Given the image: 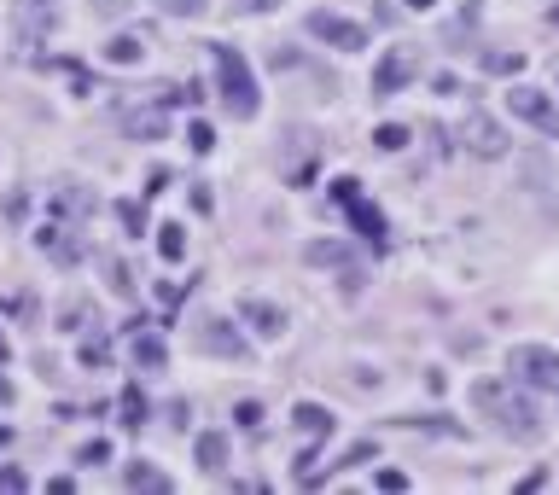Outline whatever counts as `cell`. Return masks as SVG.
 Here are the masks:
<instances>
[{
  "mask_svg": "<svg viewBox=\"0 0 559 495\" xmlns=\"http://www.w3.org/2000/svg\"><path fill=\"white\" fill-rule=\"evenodd\" d=\"M158 251H164V263H181V257H187V228H181V222H164Z\"/></svg>",
  "mask_w": 559,
  "mask_h": 495,
  "instance_id": "ac0fdd59",
  "label": "cell"
},
{
  "mask_svg": "<svg viewBox=\"0 0 559 495\" xmlns=\"http://www.w3.org/2000/svg\"><path fill=\"white\" fill-rule=\"evenodd\" d=\"M198 350H210V356H222V362H251V344H245V332L222 321V315H204L198 321Z\"/></svg>",
  "mask_w": 559,
  "mask_h": 495,
  "instance_id": "8992f818",
  "label": "cell"
},
{
  "mask_svg": "<svg viewBox=\"0 0 559 495\" xmlns=\"http://www.w3.org/2000/svg\"><path fill=\"white\" fill-rule=\"evenodd\" d=\"M350 222H356V233H362L367 245H385V216H379V210H373L362 193L350 198Z\"/></svg>",
  "mask_w": 559,
  "mask_h": 495,
  "instance_id": "4fadbf2b",
  "label": "cell"
},
{
  "mask_svg": "<svg viewBox=\"0 0 559 495\" xmlns=\"http://www.w3.org/2000/svg\"><path fill=\"white\" fill-rule=\"evenodd\" d=\"M507 373H513V385L559 396V350H548V344H513L507 350Z\"/></svg>",
  "mask_w": 559,
  "mask_h": 495,
  "instance_id": "3957f363",
  "label": "cell"
},
{
  "mask_svg": "<svg viewBox=\"0 0 559 495\" xmlns=\"http://www.w3.org/2000/svg\"><path fill=\"white\" fill-rule=\"evenodd\" d=\"M414 76H420V47H414V41H396V47L379 53V65H373V94H402Z\"/></svg>",
  "mask_w": 559,
  "mask_h": 495,
  "instance_id": "277c9868",
  "label": "cell"
},
{
  "mask_svg": "<svg viewBox=\"0 0 559 495\" xmlns=\"http://www.w3.org/2000/svg\"><path fill=\"white\" fill-rule=\"evenodd\" d=\"M554 88H559V82H554Z\"/></svg>",
  "mask_w": 559,
  "mask_h": 495,
  "instance_id": "8d00e7d4",
  "label": "cell"
},
{
  "mask_svg": "<svg viewBox=\"0 0 559 495\" xmlns=\"http://www.w3.org/2000/svg\"><path fill=\"white\" fill-rule=\"evenodd\" d=\"M402 6H408V12H431V6H437V0H402Z\"/></svg>",
  "mask_w": 559,
  "mask_h": 495,
  "instance_id": "d6a6232c",
  "label": "cell"
},
{
  "mask_svg": "<svg viewBox=\"0 0 559 495\" xmlns=\"http://www.w3.org/2000/svg\"><path fill=\"white\" fill-rule=\"evenodd\" d=\"M309 35H315V41H332L338 53H362V47H367L362 24H356V18H338V12H327V6L309 12Z\"/></svg>",
  "mask_w": 559,
  "mask_h": 495,
  "instance_id": "52a82bcc",
  "label": "cell"
},
{
  "mask_svg": "<svg viewBox=\"0 0 559 495\" xmlns=\"http://www.w3.org/2000/svg\"><path fill=\"white\" fill-rule=\"evenodd\" d=\"M210 65H216V88H222L228 117H257L263 94H257V76L245 65V53H239L233 41H216V47H210Z\"/></svg>",
  "mask_w": 559,
  "mask_h": 495,
  "instance_id": "7a4b0ae2",
  "label": "cell"
},
{
  "mask_svg": "<svg viewBox=\"0 0 559 495\" xmlns=\"http://www.w3.org/2000/svg\"><path fill=\"white\" fill-rule=\"evenodd\" d=\"M507 105H513L519 123H530V129H542V134H559V105L542 88H507Z\"/></svg>",
  "mask_w": 559,
  "mask_h": 495,
  "instance_id": "ba28073f",
  "label": "cell"
},
{
  "mask_svg": "<svg viewBox=\"0 0 559 495\" xmlns=\"http://www.w3.org/2000/svg\"><path fill=\"white\" fill-rule=\"evenodd\" d=\"M53 24H59L53 0H24V35H35V30H53Z\"/></svg>",
  "mask_w": 559,
  "mask_h": 495,
  "instance_id": "e0dca14e",
  "label": "cell"
},
{
  "mask_svg": "<svg viewBox=\"0 0 559 495\" xmlns=\"http://www.w3.org/2000/svg\"><path fill=\"white\" fill-rule=\"evenodd\" d=\"M198 466H204V472H222V466H228V437H222V431H204V437H198Z\"/></svg>",
  "mask_w": 559,
  "mask_h": 495,
  "instance_id": "5bb4252c",
  "label": "cell"
},
{
  "mask_svg": "<svg viewBox=\"0 0 559 495\" xmlns=\"http://www.w3.org/2000/svg\"><path fill=\"white\" fill-rule=\"evenodd\" d=\"M233 420H239V426H263V402H239Z\"/></svg>",
  "mask_w": 559,
  "mask_h": 495,
  "instance_id": "83f0119b",
  "label": "cell"
},
{
  "mask_svg": "<svg viewBox=\"0 0 559 495\" xmlns=\"http://www.w3.org/2000/svg\"><path fill=\"white\" fill-rule=\"evenodd\" d=\"M105 356H111V344H105V338H82V367H105Z\"/></svg>",
  "mask_w": 559,
  "mask_h": 495,
  "instance_id": "d4e9b609",
  "label": "cell"
},
{
  "mask_svg": "<svg viewBox=\"0 0 559 495\" xmlns=\"http://www.w3.org/2000/svg\"><path fill=\"white\" fill-rule=\"evenodd\" d=\"M292 420L309 431V437H327V431H332V414H327V408H315V402H297Z\"/></svg>",
  "mask_w": 559,
  "mask_h": 495,
  "instance_id": "2e32d148",
  "label": "cell"
},
{
  "mask_svg": "<svg viewBox=\"0 0 559 495\" xmlns=\"http://www.w3.org/2000/svg\"><path fill=\"white\" fill-rule=\"evenodd\" d=\"M484 70H495V76H519L525 59H519V53H484Z\"/></svg>",
  "mask_w": 559,
  "mask_h": 495,
  "instance_id": "7402d4cb",
  "label": "cell"
},
{
  "mask_svg": "<svg viewBox=\"0 0 559 495\" xmlns=\"http://www.w3.org/2000/svg\"><path fill=\"white\" fill-rule=\"evenodd\" d=\"M111 286H117V292H134V280H129V268L123 263H111Z\"/></svg>",
  "mask_w": 559,
  "mask_h": 495,
  "instance_id": "1f68e13d",
  "label": "cell"
},
{
  "mask_svg": "<svg viewBox=\"0 0 559 495\" xmlns=\"http://www.w3.org/2000/svg\"><path fill=\"white\" fill-rule=\"evenodd\" d=\"M0 408H12V385L6 379H0Z\"/></svg>",
  "mask_w": 559,
  "mask_h": 495,
  "instance_id": "836d02e7",
  "label": "cell"
},
{
  "mask_svg": "<svg viewBox=\"0 0 559 495\" xmlns=\"http://www.w3.org/2000/svg\"><path fill=\"white\" fill-rule=\"evenodd\" d=\"M105 455H111V443H99V437H94V443H88V449H82L76 461H82V466H99V461H105Z\"/></svg>",
  "mask_w": 559,
  "mask_h": 495,
  "instance_id": "f1b7e54d",
  "label": "cell"
},
{
  "mask_svg": "<svg viewBox=\"0 0 559 495\" xmlns=\"http://www.w3.org/2000/svg\"><path fill=\"white\" fill-rule=\"evenodd\" d=\"M123 426H134V431L146 426V396L140 391H123Z\"/></svg>",
  "mask_w": 559,
  "mask_h": 495,
  "instance_id": "603a6c76",
  "label": "cell"
},
{
  "mask_svg": "<svg viewBox=\"0 0 559 495\" xmlns=\"http://www.w3.org/2000/svg\"><path fill=\"white\" fill-rule=\"evenodd\" d=\"M472 402H478L495 420V431H507L513 443H536V437H542V408H536L530 396H519L507 379H478V385H472Z\"/></svg>",
  "mask_w": 559,
  "mask_h": 495,
  "instance_id": "6da1fadb",
  "label": "cell"
},
{
  "mask_svg": "<svg viewBox=\"0 0 559 495\" xmlns=\"http://www.w3.org/2000/svg\"><path fill=\"white\" fill-rule=\"evenodd\" d=\"M187 140H193V152H210V146H216V129H210V123H193Z\"/></svg>",
  "mask_w": 559,
  "mask_h": 495,
  "instance_id": "4316f807",
  "label": "cell"
},
{
  "mask_svg": "<svg viewBox=\"0 0 559 495\" xmlns=\"http://www.w3.org/2000/svg\"><path fill=\"white\" fill-rule=\"evenodd\" d=\"M158 6H164L169 18H204L210 12V0H158Z\"/></svg>",
  "mask_w": 559,
  "mask_h": 495,
  "instance_id": "cb8c5ba5",
  "label": "cell"
},
{
  "mask_svg": "<svg viewBox=\"0 0 559 495\" xmlns=\"http://www.w3.org/2000/svg\"><path fill=\"white\" fill-rule=\"evenodd\" d=\"M373 146H379V152H402V146H408V129H402V123H379V129H373Z\"/></svg>",
  "mask_w": 559,
  "mask_h": 495,
  "instance_id": "44dd1931",
  "label": "cell"
},
{
  "mask_svg": "<svg viewBox=\"0 0 559 495\" xmlns=\"http://www.w3.org/2000/svg\"><path fill=\"white\" fill-rule=\"evenodd\" d=\"M164 362H169L164 338L158 332H134V367H164Z\"/></svg>",
  "mask_w": 559,
  "mask_h": 495,
  "instance_id": "9a60e30c",
  "label": "cell"
},
{
  "mask_svg": "<svg viewBox=\"0 0 559 495\" xmlns=\"http://www.w3.org/2000/svg\"><path fill=\"white\" fill-rule=\"evenodd\" d=\"M117 216H123V228H129V233H140V228H146V210H140L134 198H123V204H117Z\"/></svg>",
  "mask_w": 559,
  "mask_h": 495,
  "instance_id": "484cf974",
  "label": "cell"
},
{
  "mask_svg": "<svg viewBox=\"0 0 559 495\" xmlns=\"http://www.w3.org/2000/svg\"><path fill=\"white\" fill-rule=\"evenodd\" d=\"M129 490H152V495H164V490H169V478H164V472H152V466H140V461H134V466H129Z\"/></svg>",
  "mask_w": 559,
  "mask_h": 495,
  "instance_id": "ffe728a7",
  "label": "cell"
},
{
  "mask_svg": "<svg viewBox=\"0 0 559 495\" xmlns=\"http://www.w3.org/2000/svg\"><path fill=\"white\" fill-rule=\"evenodd\" d=\"M6 443H12V431H6V426H0V449H6Z\"/></svg>",
  "mask_w": 559,
  "mask_h": 495,
  "instance_id": "d590c367",
  "label": "cell"
},
{
  "mask_svg": "<svg viewBox=\"0 0 559 495\" xmlns=\"http://www.w3.org/2000/svg\"><path fill=\"white\" fill-rule=\"evenodd\" d=\"M35 245L53 251L59 263H76V257H82V228H70V222H47V228L35 233Z\"/></svg>",
  "mask_w": 559,
  "mask_h": 495,
  "instance_id": "8fae6325",
  "label": "cell"
},
{
  "mask_svg": "<svg viewBox=\"0 0 559 495\" xmlns=\"http://www.w3.org/2000/svg\"><path fill=\"white\" fill-rule=\"evenodd\" d=\"M117 123H123V134H134V140H164V134H169L164 105H123Z\"/></svg>",
  "mask_w": 559,
  "mask_h": 495,
  "instance_id": "30bf717a",
  "label": "cell"
},
{
  "mask_svg": "<svg viewBox=\"0 0 559 495\" xmlns=\"http://www.w3.org/2000/svg\"><path fill=\"white\" fill-rule=\"evenodd\" d=\"M263 6H274V0H245V12H263Z\"/></svg>",
  "mask_w": 559,
  "mask_h": 495,
  "instance_id": "e575fe53",
  "label": "cell"
},
{
  "mask_svg": "<svg viewBox=\"0 0 559 495\" xmlns=\"http://www.w3.org/2000/svg\"><path fill=\"white\" fill-rule=\"evenodd\" d=\"M239 315L251 321L257 338H280V332H286V309H274V303H263V297H245V303H239Z\"/></svg>",
  "mask_w": 559,
  "mask_h": 495,
  "instance_id": "7c38bea8",
  "label": "cell"
},
{
  "mask_svg": "<svg viewBox=\"0 0 559 495\" xmlns=\"http://www.w3.org/2000/svg\"><path fill=\"white\" fill-rule=\"evenodd\" d=\"M332 193L344 198V204H350V198L362 193V187H356V175H338V181H332Z\"/></svg>",
  "mask_w": 559,
  "mask_h": 495,
  "instance_id": "4dcf8cb0",
  "label": "cell"
},
{
  "mask_svg": "<svg viewBox=\"0 0 559 495\" xmlns=\"http://www.w3.org/2000/svg\"><path fill=\"white\" fill-rule=\"evenodd\" d=\"M303 263L344 274V286H350V292L362 286V251H350V245H338V239H309V245H303Z\"/></svg>",
  "mask_w": 559,
  "mask_h": 495,
  "instance_id": "5b68a950",
  "label": "cell"
},
{
  "mask_svg": "<svg viewBox=\"0 0 559 495\" xmlns=\"http://www.w3.org/2000/svg\"><path fill=\"white\" fill-rule=\"evenodd\" d=\"M373 484H379V490H408V478H402V472H396V466H385V472H379V478H373Z\"/></svg>",
  "mask_w": 559,
  "mask_h": 495,
  "instance_id": "f546056e",
  "label": "cell"
},
{
  "mask_svg": "<svg viewBox=\"0 0 559 495\" xmlns=\"http://www.w3.org/2000/svg\"><path fill=\"white\" fill-rule=\"evenodd\" d=\"M461 146L466 152H478V158H501V152H507V134H501V123H495L490 111H466Z\"/></svg>",
  "mask_w": 559,
  "mask_h": 495,
  "instance_id": "9c48e42d",
  "label": "cell"
},
{
  "mask_svg": "<svg viewBox=\"0 0 559 495\" xmlns=\"http://www.w3.org/2000/svg\"><path fill=\"white\" fill-rule=\"evenodd\" d=\"M140 53H146V41H140V35H117V41L105 47V59H111V65H134Z\"/></svg>",
  "mask_w": 559,
  "mask_h": 495,
  "instance_id": "d6986e66",
  "label": "cell"
}]
</instances>
